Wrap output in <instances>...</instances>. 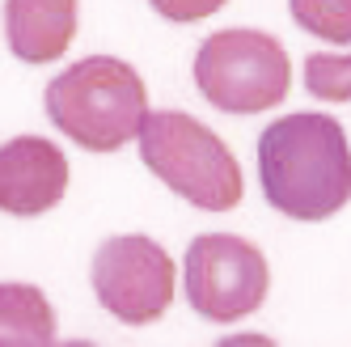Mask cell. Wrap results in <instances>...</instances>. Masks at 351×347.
Wrapping results in <instances>:
<instances>
[{"instance_id":"cell-1","label":"cell","mask_w":351,"mask_h":347,"mask_svg":"<svg viewBox=\"0 0 351 347\" xmlns=\"http://www.w3.org/2000/svg\"><path fill=\"white\" fill-rule=\"evenodd\" d=\"M267 204L292 220H326L351 200V148L330 115H284L258 140Z\"/></svg>"},{"instance_id":"cell-2","label":"cell","mask_w":351,"mask_h":347,"mask_svg":"<svg viewBox=\"0 0 351 347\" xmlns=\"http://www.w3.org/2000/svg\"><path fill=\"white\" fill-rule=\"evenodd\" d=\"M47 115L89 153H114L140 136L148 119V89L128 60L89 56L47 85Z\"/></svg>"},{"instance_id":"cell-3","label":"cell","mask_w":351,"mask_h":347,"mask_svg":"<svg viewBox=\"0 0 351 347\" xmlns=\"http://www.w3.org/2000/svg\"><path fill=\"white\" fill-rule=\"evenodd\" d=\"M140 161L204 212H233L241 204V169L216 132L186 110H148L140 128Z\"/></svg>"},{"instance_id":"cell-4","label":"cell","mask_w":351,"mask_h":347,"mask_svg":"<svg viewBox=\"0 0 351 347\" xmlns=\"http://www.w3.org/2000/svg\"><path fill=\"white\" fill-rule=\"evenodd\" d=\"M199 93L224 115L275 110L292 89L288 51L263 30H216L195 56Z\"/></svg>"},{"instance_id":"cell-5","label":"cell","mask_w":351,"mask_h":347,"mask_svg":"<svg viewBox=\"0 0 351 347\" xmlns=\"http://www.w3.org/2000/svg\"><path fill=\"white\" fill-rule=\"evenodd\" d=\"M89 280L110 318L128 322V326H148L169 309L178 271H173V259L153 237L123 233L97 246Z\"/></svg>"},{"instance_id":"cell-6","label":"cell","mask_w":351,"mask_h":347,"mask_svg":"<svg viewBox=\"0 0 351 347\" xmlns=\"http://www.w3.org/2000/svg\"><path fill=\"white\" fill-rule=\"evenodd\" d=\"M271 271L254 241L233 233H204L186 250V301L199 318L237 322L267 301Z\"/></svg>"},{"instance_id":"cell-7","label":"cell","mask_w":351,"mask_h":347,"mask_svg":"<svg viewBox=\"0 0 351 347\" xmlns=\"http://www.w3.org/2000/svg\"><path fill=\"white\" fill-rule=\"evenodd\" d=\"M68 191V157L43 136L0 144V208L9 216H43Z\"/></svg>"},{"instance_id":"cell-8","label":"cell","mask_w":351,"mask_h":347,"mask_svg":"<svg viewBox=\"0 0 351 347\" xmlns=\"http://www.w3.org/2000/svg\"><path fill=\"white\" fill-rule=\"evenodd\" d=\"M5 34L17 60L51 64L77 38V0H5Z\"/></svg>"},{"instance_id":"cell-9","label":"cell","mask_w":351,"mask_h":347,"mask_svg":"<svg viewBox=\"0 0 351 347\" xmlns=\"http://www.w3.org/2000/svg\"><path fill=\"white\" fill-rule=\"evenodd\" d=\"M56 343V309L34 284H0V347Z\"/></svg>"},{"instance_id":"cell-10","label":"cell","mask_w":351,"mask_h":347,"mask_svg":"<svg viewBox=\"0 0 351 347\" xmlns=\"http://www.w3.org/2000/svg\"><path fill=\"white\" fill-rule=\"evenodd\" d=\"M288 9L296 26L317 34L322 43H351V0H288Z\"/></svg>"},{"instance_id":"cell-11","label":"cell","mask_w":351,"mask_h":347,"mask_svg":"<svg viewBox=\"0 0 351 347\" xmlns=\"http://www.w3.org/2000/svg\"><path fill=\"white\" fill-rule=\"evenodd\" d=\"M305 89L322 102H351V56H309L305 64Z\"/></svg>"},{"instance_id":"cell-12","label":"cell","mask_w":351,"mask_h":347,"mask_svg":"<svg viewBox=\"0 0 351 347\" xmlns=\"http://www.w3.org/2000/svg\"><path fill=\"white\" fill-rule=\"evenodd\" d=\"M153 9L169 21H199V17L224 9V0H153Z\"/></svg>"}]
</instances>
